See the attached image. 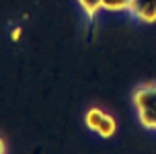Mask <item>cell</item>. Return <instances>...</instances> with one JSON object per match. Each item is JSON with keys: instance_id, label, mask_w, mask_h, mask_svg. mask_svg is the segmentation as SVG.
<instances>
[{"instance_id": "8", "label": "cell", "mask_w": 156, "mask_h": 154, "mask_svg": "<svg viewBox=\"0 0 156 154\" xmlns=\"http://www.w3.org/2000/svg\"><path fill=\"white\" fill-rule=\"evenodd\" d=\"M6 152V144H4V140L0 138V154H4Z\"/></svg>"}, {"instance_id": "7", "label": "cell", "mask_w": 156, "mask_h": 154, "mask_svg": "<svg viewBox=\"0 0 156 154\" xmlns=\"http://www.w3.org/2000/svg\"><path fill=\"white\" fill-rule=\"evenodd\" d=\"M10 37H12V39L16 41V39L21 37V29H19V27H15V29H12V33H10Z\"/></svg>"}, {"instance_id": "4", "label": "cell", "mask_w": 156, "mask_h": 154, "mask_svg": "<svg viewBox=\"0 0 156 154\" xmlns=\"http://www.w3.org/2000/svg\"><path fill=\"white\" fill-rule=\"evenodd\" d=\"M103 113L101 109H97V107H93V109H88L84 113V123H86V127L88 130H93V131H97V127H99V123H101V119H103Z\"/></svg>"}, {"instance_id": "3", "label": "cell", "mask_w": 156, "mask_h": 154, "mask_svg": "<svg viewBox=\"0 0 156 154\" xmlns=\"http://www.w3.org/2000/svg\"><path fill=\"white\" fill-rule=\"evenodd\" d=\"M115 130H117L115 119L105 113V115H103V119H101V123H99V127H97V134H99L101 138H111V136L115 134Z\"/></svg>"}, {"instance_id": "5", "label": "cell", "mask_w": 156, "mask_h": 154, "mask_svg": "<svg viewBox=\"0 0 156 154\" xmlns=\"http://www.w3.org/2000/svg\"><path fill=\"white\" fill-rule=\"evenodd\" d=\"M101 2H103V0H78V4L82 6V10L86 13L88 19H94V16H97V13L103 8Z\"/></svg>"}, {"instance_id": "2", "label": "cell", "mask_w": 156, "mask_h": 154, "mask_svg": "<svg viewBox=\"0 0 156 154\" xmlns=\"http://www.w3.org/2000/svg\"><path fill=\"white\" fill-rule=\"evenodd\" d=\"M127 13L140 23L152 25L156 23V0H129Z\"/></svg>"}, {"instance_id": "6", "label": "cell", "mask_w": 156, "mask_h": 154, "mask_svg": "<svg viewBox=\"0 0 156 154\" xmlns=\"http://www.w3.org/2000/svg\"><path fill=\"white\" fill-rule=\"evenodd\" d=\"M101 6L109 13H121V10H127L129 0H103Z\"/></svg>"}, {"instance_id": "1", "label": "cell", "mask_w": 156, "mask_h": 154, "mask_svg": "<svg viewBox=\"0 0 156 154\" xmlns=\"http://www.w3.org/2000/svg\"><path fill=\"white\" fill-rule=\"evenodd\" d=\"M132 103L138 111L142 125L146 130H156V84L154 82L136 88L132 95Z\"/></svg>"}]
</instances>
